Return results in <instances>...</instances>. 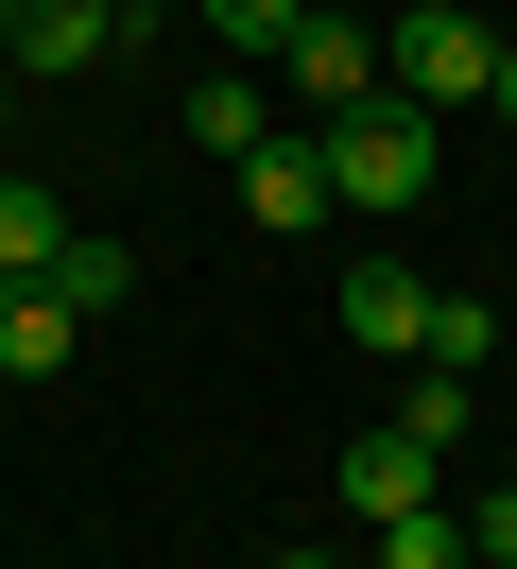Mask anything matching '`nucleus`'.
<instances>
[{"instance_id": "obj_3", "label": "nucleus", "mask_w": 517, "mask_h": 569, "mask_svg": "<svg viewBox=\"0 0 517 569\" xmlns=\"http://www.w3.org/2000/svg\"><path fill=\"white\" fill-rule=\"evenodd\" d=\"M103 52H121V0H0V70L69 87V70H103Z\"/></svg>"}, {"instance_id": "obj_15", "label": "nucleus", "mask_w": 517, "mask_h": 569, "mask_svg": "<svg viewBox=\"0 0 517 569\" xmlns=\"http://www.w3.org/2000/svg\"><path fill=\"white\" fill-rule=\"evenodd\" d=\"M483 104H500V121H517V36H500V87H483Z\"/></svg>"}, {"instance_id": "obj_19", "label": "nucleus", "mask_w": 517, "mask_h": 569, "mask_svg": "<svg viewBox=\"0 0 517 569\" xmlns=\"http://www.w3.org/2000/svg\"><path fill=\"white\" fill-rule=\"evenodd\" d=\"M483 569H517V552H483Z\"/></svg>"}, {"instance_id": "obj_7", "label": "nucleus", "mask_w": 517, "mask_h": 569, "mask_svg": "<svg viewBox=\"0 0 517 569\" xmlns=\"http://www.w3.org/2000/svg\"><path fill=\"white\" fill-rule=\"evenodd\" d=\"M69 346H87V311L34 277H0V380H69Z\"/></svg>"}, {"instance_id": "obj_12", "label": "nucleus", "mask_w": 517, "mask_h": 569, "mask_svg": "<svg viewBox=\"0 0 517 569\" xmlns=\"http://www.w3.org/2000/svg\"><path fill=\"white\" fill-rule=\"evenodd\" d=\"M52 242H69V208L34 173H0V277H52Z\"/></svg>"}, {"instance_id": "obj_8", "label": "nucleus", "mask_w": 517, "mask_h": 569, "mask_svg": "<svg viewBox=\"0 0 517 569\" xmlns=\"http://www.w3.org/2000/svg\"><path fill=\"white\" fill-rule=\"evenodd\" d=\"M431 466H448V449H414V431H362V449H345V518H362V535H379V518H414V500H431Z\"/></svg>"}, {"instance_id": "obj_18", "label": "nucleus", "mask_w": 517, "mask_h": 569, "mask_svg": "<svg viewBox=\"0 0 517 569\" xmlns=\"http://www.w3.org/2000/svg\"><path fill=\"white\" fill-rule=\"evenodd\" d=\"M500 36H517V0H500Z\"/></svg>"}, {"instance_id": "obj_16", "label": "nucleus", "mask_w": 517, "mask_h": 569, "mask_svg": "<svg viewBox=\"0 0 517 569\" xmlns=\"http://www.w3.org/2000/svg\"><path fill=\"white\" fill-rule=\"evenodd\" d=\"M276 569H362V552H276Z\"/></svg>"}, {"instance_id": "obj_5", "label": "nucleus", "mask_w": 517, "mask_h": 569, "mask_svg": "<svg viewBox=\"0 0 517 569\" xmlns=\"http://www.w3.org/2000/svg\"><path fill=\"white\" fill-rule=\"evenodd\" d=\"M225 173H241V224H259V242H294V224H328V208H345L310 139H259V156H225Z\"/></svg>"}, {"instance_id": "obj_9", "label": "nucleus", "mask_w": 517, "mask_h": 569, "mask_svg": "<svg viewBox=\"0 0 517 569\" xmlns=\"http://www.w3.org/2000/svg\"><path fill=\"white\" fill-rule=\"evenodd\" d=\"M34 293H69V311H121V293H138V242H103V224H69V242H52V277H34Z\"/></svg>"}, {"instance_id": "obj_1", "label": "nucleus", "mask_w": 517, "mask_h": 569, "mask_svg": "<svg viewBox=\"0 0 517 569\" xmlns=\"http://www.w3.org/2000/svg\"><path fill=\"white\" fill-rule=\"evenodd\" d=\"M379 87H397V104H483V87H500V0H397V18H379Z\"/></svg>"}, {"instance_id": "obj_17", "label": "nucleus", "mask_w": 517, "mask_h": 569, "mask_svg": "<svg viewBox=\"0 0 517 569\" xmlns=\"http://www.w3.org/2000/svg\"><path fill=\"white\" fill-rule=\"evenodd\" d=\"M121 18H156V0H121Z\"/></svg>"}, {"instance_id": "obj_2", "label": "nucleus", "mask_w": 517, "mask_h": 569, "mask_svg": "<svg viewBox=\"0 0 517 569\" xmlns=\"http://www.w3.org/2000/svg\"><path fill=\"white\" fill-rule=\"evenodd\" d=\"M310 156H328V190H345V208H414L448 139H431V104H397V87H362L345 121H310Z\"/></svg>"}, {"instance_id": "obj_4", "label": "nucleus", "mask_w": 517, "mask_h": 569, "mask_svg": "<svg viewBox=\"0 0 517 569\" xmlns=\"http://www.w3.org/2000/svg\"><path fill=\"white\" fill-rule=\"evenodd\" d=\"M276 70H294V104H310V121H345V104H362V87H379V18H328V0H310V18H294V52H276Z\"/></svg>"}, {"instance_id": "obj_11", "label": "nucleus", "mask_w": 517, "mask_h": 569, "mask_svg": "<svg viewBox=\"0 0 517 569\" xmlns=\"http://www.w3.org/2000/svg\"><path fill=\"white\" fill-rule=\"evenodd\" d=\"M362 569H483V552H466V518H448V500H414V518L362 535Z\"/></svg>"}, {"instance_id": "obj_10", "label": "nucleus", "mask_w": 517, "mask_h": 569, "mask_svg": "<svg viewBox=\"0 0 517 569\" xmlns=\"http://www.w3.org/2000/svg\"><path fill=\"white\" fill-rule=\"evenodd\" d=\"M190 18H207V52H225V70H276L310 0H190Z\"/></svg>"}, {"instance_id": "obj_6", "label": "nucleus", "mask_w": 517, "mask_h": 569, "mask_svg": "<svg viewBox=\"0 0 517 569\" xmlns=\"http://www.w3.org/2000/svg\"><path fill=\"white\" fill-rule=\"evenodd\" d=\"M345 346L414 362V346H431V277H414V259H362V277H345Z\"/></svg>"}, {"instance_id": "obj_14", "label": "nucleus", "mask_w": 517, "mask_h": 569, "mask_svg": "<svg viewBox=\"0 0 517 569\" xmlns=\"http://www.w3.org/2000/svg\"><path fill=\"white\" fill-rule=\"evenodd\" d=\"M483 346H500V311H483V293H431V346L414 362H431V380H483Z\"/></svg>"}, {"instance_id": "obj_13", "label": "nucleus", "mask_w": 517, "mask_h": 569, "mask_svg": "<svg viewBox=\"0 0 517 569\" xmlns=\"http://www.w3.org/2000/svg\"><path fill=\"white\" fill-rule=\"evenodd\" d=\"M190 139H207V156H259V139H276V121H259V70H207V87H190Z\"/></svg>"}]
</instances>
